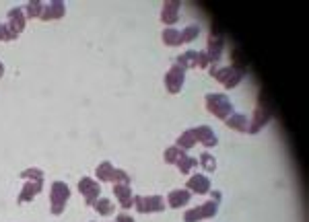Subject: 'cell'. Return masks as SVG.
<instances>
[{
    "mask_svg": "<svg viewBox=\"0 0 309 222\" xmlns=\"http://www.w3.org/2000/svg\"><path fill=\"white\" fill-rule=\"evenodd\" d=\"M2 74H4V66H2V64H0V76H2Z\"/></svg>",
    "mask_w": 309,
    "mask_h": 222,
    "instance_id": "obj_36",
    "label": "cell"
},
{
    "mask_svg": "<svg viewBox=\"0 0 309 222\" xmlns=\"http://www.w3.org/2000/svg\"><path fill=\"white\" fill-rule=\"evenodd\" d=\"M116 183H128V185H130V177H128V173L116 169Z\"/></svg>",
    "mask_w": 309,
    "mask_h": 222,
    "instance_id": "obj_33",
    "label": "cell"
},
{
    "mask_svg": "<svg viewBox=\"0 0 309 222\" xmlns=\"http://www.w3.org/2000/svg\"><path fill=\"white\" fill-rule=\"evenodd\" d=\"M93 206H95V210H97L101 216H109L113 212V204L109 200H103V197H101V200H97Z\"/></svg>",
    "mask_w": 309,
    "mask_h": 222,
    "instance_id": "obj_27",
    "label": "cell"
},
{
    "mask_svg": "<svg viewBox=\"0 0 309 222\" xmlns=\"http://www.w3.org/2000/svg\"><path fill=\"white\" fill-rule=\"evenodd\" d=\"M206 109L219 120H227L229 115H233V105L223 93H210V95H206Z\"/></svg>",
    "mask_w": 309,
    "mask_h": 222,
    "instance_id": "obj_1",
    "label": "cell"
},
{
    "mask_svg": "<svg viewBox=\"0 0 309 222\" xmlns=\"http://www.w3.org/2000/svg\"><path fill=\"white\" fill-rule=\"evenodd\" d=\"M184 80H186L184 68L173 64V66L169 68V72L165 74V87H167L169 93H179V89L184 87Z\"/></svg>",
    "mask_w": 309,
    "mask_h": 222,
    "instance_id": "obj_7",
    "label": "cell"
},
{
    "mask_svg": "<svg viewBox=\"0 0 309 222\" xmlns=\"http://www.w3.org/2000/svg\"><path fill=\"white\" fill-rule=\"evenodd\" d=\"M95 173L99 181H116V169L111 167V162H101Z\"/></svg>",
    "mask_w": 309,
    "mask_h": 222,
    "instance_id": "obj_19",
    "label": "cell"
},
{
    "mask_svg": "<svg viewBox=\"0 0 309 222\" xmlns=\"http://www.w3.org/2000/svg\"><path fill=\"white\" fill-rule=\"evenodd\" d=\"M41 10H43V4H41V2H29L25 15H27L29 19H35V17H41Z\"/></svg>",
    "mask_w": 309,
    "mask_h": 222,
    "instance_id": "obj_29",
    "label": "cell"
},
{
    "mask_svg": "<svg viewBox=\"0 0 309 222\" xmlns=\"http://www.w3.org/2000/svg\"><path fill=\"white\" fill-rule=\"evenodd\" d=\"M223 35L219 31H210L208 35V48H206V56H208V62L210 64H216L223 58Z\"/></svg>",
    "mask_w": 309,
    "mask_h": 222,
    "instance_id": "obj_6",
    "label": "cell"
},
{
    "mask_svg": "<svg viewBox=\"0 0 309 222\" xmlns=\"http://www.w3.org/2000/svg\"><path fill=\"white\" fill-rule=\"evenodd\" d=\"M200 212H202V218H214V214L219 212V204L214 200L212 202H206L200 206Z\"/></svg>",
    "mask_w": 309,
    "mask_h": 222,
    "instance_id": "obj_26",
    "label": "cell"
},
{
    "mask_svg": "<svg viewBox=\"0 0 309 222\" xmlns=\"http://www.w3.org/2000/svg\"><path fill=\"white\" fill-rule=\"evenodd\" d=\"M39 191H41V181H27L25 188H23V191H21V195H19V204L33 200V195H37Z\"/></svg>",
    "mask_w": 309,
    "mask_h": 222,
    "instance_id": "obj_17",
    "label": "cell"
},
{
    "mask_svg": "<svg viewBox=\"0 0 309 222\" xmlns=\"http://www.w3.org/2000/svg\"><path fill=\"white\" fill-rule=\"evenodd\" d=\"M272 120V111H270V107H266V105H258V107L254 109V118H251V122H249V130H247V134H258L262 127H264L268 122Z\"/></svg>",
    "mask_w": 309,
    "mask_h": 222,
    "instance_id": "obj_5",
    "label": "cell"
},
{
    "mask_svg": "<svg viewBox=\"0 0 309 222\" xmlns=\"http://www.w3.org/2000/svg\"><path fill=\"white\" fill-rule=\"evenodd\" d=\"M66 13L64 8V2H50V4H43V10H41V19L43 21H52V19H62Z\"/></svg>",
    "mask_w": 309,
    "mask_h": 222,
    "instance_id": "obj_12",
    "label": "cell"
},
{
    "mask_svg": "<svg viewBox=\"0 0 309 222\" xmlns=\"http://www.w3.org/2000/svg\"><path fill=\"white\" fill-rule=\"evenodd\" d=\"M175 165H177L179 173H190L194 167L198 165V160H196V159H192V157H188V155H184V157H181V159L175 162Z\"/></svg>",
    "mask_w": 309,
    "mask_h": 222,
    "instance_id": "obj_23",
    "label": "cell"
},
{
    "mask_svg": "<svg viewBox=\"0 0 309 222\" xmlns=\"http://www.w3.org/2000/svg\"><path fill=\"white\" fill-rule=\"evenodd\" d=\"M186 222H198V220H204L202 218V212H200V206L198 208H194V210H188L186 216H184Z\"/></svg>",
    "mask_w": 309,
    "mask_h": 222,
    "instance_id": "obj_32",
    "label": "cell"
},
{
    "mask_svg": "<svg viewBox=\"0 0 309 222\" xmlns=\"http://www.w3.org/2000/svg\"><path fill=\"white\" fill-rule=\"evenodd\" d=\"M194 136H196V140L198 142H202L204 146H216V142H219V140H216V134L210 130L208 126H198V127H194Z\"/></svg>",
    "mask_w": 309,
    "mask_h": 222,
    "instance_id": "obj_10",
    "label": "cell"
},
{
    "mask_svg": "<svg viewBox=\"0 0 309 222\" xmlns=\"http://www.w3.org/2000/svg\"><path fill=\"white\" fill-rule=\"evenodd\" d=\"M6 19H8L6 25L10 27V31H13L15 35H19L23 29H25V15H23V10H21V8H13V10H8Z\"/></svg>",
    "mask_w": 309,
    "mask_h": 222,
    "instance_id": "obj_11",
    "label": "cell"
},
{
    "mask_svg": "<svg viewBox=\"0 0 309 222\" xmlns=\"http://www.w3.org/2000/svg\"><path fill=\"white\" fill-rule=\"evenodd\" d=\"M118 222H134V218L128 216V214H120V216H118Z\"/></svg>",
    "mask_w": 309,
    "mask_h": 222,
    "instance_id": "obj_35",
    "label": "cell"
},
{
    "mask_svg": "<svg viewBox=\"0 0 309 222\" xmlns=\"http://www.w3.org/2000/svg\"><path fill=\"white\" fill-rule=\"evenodd\" d=\"M70 197V190H68V185L62 183V181H56L52 185V190H50V202H52V214H62V210H64V204L66 200Z\"/></svg>",
    "mask_w": 309,
    "mask_h": 222,
    "instance_id": "obj_3",
    "label": "cell"
},
{
    "mask_svg": "<svg viewBox=\"0 0 309 222\" xmlns=\"http://www.w3.org/2000/svg\"><path fill=\"white\" fill-rule=\"evenodd\" d=\"M134 204H136V210L140 214H146V212H161L165 210V200L161 195H151V197H142V195H136L134 197Z\"/></svg>",
    "mask_w": 309,
    "mask_h": 222,
    "instance_id": "obj_4",
    "label": "cell"
},
{
    "mask_svg": "<svg viewBox=\"0 0 309 222\" xmlns=\"http://www.w3.org/2000/svg\"><path fill=\"white\" fill-rule=\"evenodd\" d=\"M190 197H192V193L188 190H173L167 195V204L171 208H181V206H186L190 202Z\"/></svg>",
    "mask_w": 309,
    "mask_h": 222,
    "instance_id": "obj_15",
    "label": "cell"
},
{
    "mask_svg": "<svg viewBox=\"0 0 309 222\" xmlns=\"http://www.w3.org/2000/svg\"><path fill=\"white\" fill-rule=\"evenodd\" d=\"M163 41L167 45H179L181 43V33L177 29H173V27H167L163 31Z\"/></svg>",
    "mask_w": 309,
    "mask_h": 222,
    "instance_id": "obj_21",
    "label": "cell"
},
{
    "mask_svg": "<svg viewBox=\"0 0 309 222\" xmlns=\"http://www.w3.org/2000/svg\"><path fill=\"white\" fill-rule=\"evenodd\" d=\"M210 74L219 80V83L225 87V89H233L237 87L239 83H241L243 78V72H239V70H235L233 66H227V68H214V66H208Z\"/></svg>",
    "mask_w": 309,
    "mask_h": 222,
    "instance_id": "obj_2",
    "label": "cell"
},
{
    "mask_svg": "<svg viewBox=\"0 0 309 222\" xmlns=\"http://www.w3.org/2000/svg\"><path fill=\"white\" fill-rule=\"evenodd\" d=\"M78 191H81V193L85 195L87 204H95V202L99 200V191H101V188H99V183H97V181L89 179V177H83L81 183H78Z\"/></svg>",
    "mask_w": 309,
    "mask_h": 222,
    "instance_id": "obj_8",
    "label": "cell"
},
{
    "mask_svg": "<svg viewBox=\"0 0 309 222\" xmlns=\"http://www.w3.org/2000/svg\"><path fill=\"white\" fill-rule=\"evenodd\" d=\"M200 165H202V169H204V171L212 173V171L216 169V160H214V157H212V155L202 153V155H200Z\"/></svg>",
    "mask_w": 309,
    "mask_h": 222,
    "instance_id": "obj_28",
    "label": "cell"
},
{
    "mask_svg": "<svg viewBox=\"0 0 309 222\" xmlns=\"http://www.w3.org/2000/svg\"><path fill=\"white\" fill-rule=\"evenodd\" d=\"M15 37H17V35L10 31V27L6 25V23H0V41H10Z\"/></svg>",
    "mask_w": 309,
    "mask_h": 222,
    "instance_id": "obj_30",
    "label": "cell"
},
{
    "mask_svg": "<svg viewBox=\"0 0 309 222\" xmlns=\"http://www.w3.org/2000/svg\"><path fill=\"white\" fill-rule=\"evenodd\" d=\"M210 62H208V56L206 52H198V68H208Z\"/></svg>",
    "mask_w": 309,
    "mask_h": 222,
    "instance_id": "obj_34",
    "label": "cell"
},
{
    "mask_svg": "<svg viewBox=\"0 0 309 222\" xmlns=\"http://www.w3.org/2000/svg\"><path fill=\"white\" fill-rule=\"evenodd\" d=\"M179 33H181V43H190L200 35V27L198 25H188L184 31H179Z\"/></svg>",
    "mask_w": 309,
    "mask_h": 222,
    "instance_id": "obj_24",
    "label": "cell"
},
{
    "mask_svg": "<svg viewBox=\"0 0 309 222\" xmlns=\"http://www.w3.org/2000/svg\"><path fill=\"white\" fill-rule=\"evenodd\" d=\"M177 66L181 68H198V52H186V54H181L177 56V60H175Z\"/></svg>",
    "mask_w": 309,
    "mask_h": 222,
    "instance_id": "obj_18",
    "label": "cell"
},
{
    "mask_svg": "<svg viewBox=\"0 0 309 222\" xmlns=\"http://www.w3.org/2000/svg\"><path fill=\"white\" fill-rule=\"evenodd\" d=\"M225 124L231 127V130H237V132H241V134H245V132L249 130V122H247L245 115H241V113L229 115V118L225 120Z\"/></svg>",
    "mask_w": 309,
    "mask_h": 222,
    "instance_id": "obj_16",
    "label": "cell"
},
{
    "mask_svg": "<svg viewBox=\"0 0 309 222\" xmlns=\"http://www.w3.org/2000/svg\"><path fill=\"white\" fill-rule=\"evenodd\" d=\"M179 19V2H165L161 10V21L165 25H175Z\"/></svg>",
    "mask_w": 309,
    "mask_h": 222,
    "instance_id": "obj_14",
    "label": "cell"
},
{
    "mask_svg": "<svg viewBox=\"0 0 309 222\" xmlns=\"http://www.w3.org/2000/svg\"><path fill=\"white\" fill-rule=\"evenodd\" d=\"M188 190H192L194 193H208L210 191V179L206 175L196 173L194 177L188 179Z\"/></svg>",
    "mask_w": 309,
    "mask_h": 222,
    "instance_id": "obj_9",
    "label": "cell"
},
{
    "mask_svg": "<svg viewBox=\"0 0 309 222\" xmlns=\"http://www.w3.org/2000/svg\"><path fill=\"white\" fill-rule=\"evenodd\" d=\"M113 193L120 200L122 208H132L134 204V197H132V190L128 183H116V188H113Z\"/></svg>",
    "mask_w": 309,
    "mask_h": 222,
    "instance_id": "obj_13",
    "label": "cell"
},
{
    "mask_svg": "<svg viewBox=\"0 0 309 222\" xmlns=\"http://www.w3.org/2000/svg\"><path fill=\"white\" fill-rule=\"evenodd\" d=\"M186 153H184V150H181V148H177V146H171V148H167L165 150V162H167V165H175V162L181 159V157H184Z\"/></svg>",
    "mask_w": 309,
    "mask_h": 222,
    "instance_id": "obj_22",
    "label": "cell"
},
{
    "mask_svg": "<svg viewBox=\"0 0 309 222\" xmlns=\"http://www.w3.org/2000/svg\"><path fill=\"white\" fill-rule=\"evenodd\" d=\"M21 177L31 179V181H41V179H43V173H41L39 169H27V171L21 173Z\"/></svg>",
    "mask_w": 309,
    "mask_h": 222,
    "instance_id": "obj_31",
    "label": "cell"
},
{
    "mask_svg": "<svg viewBox=\"0 0 309 222\" xmlns=\"http://www.w3.org/2000/svg\"><path fill=\"white\" fill-rule=\"evenodd\" d=\"M231 56H233V68L235 70H239V72H245V68H247V60L243 58V54H241V50H233L231 52Z\"/></svg>",
    "mask_w": 309,
    "mask_h": 222,
    "instance_id": "obj_25",
    "label": "cell"
},
{
    "mask_svg": "<svg viewBox=\"0 0 309 222\" xmlns=\"http://www.w3.org/2000/svg\"><path fill=\"white\" fill-rule=\"evenodd\" d=\"M194 144H196V136H194V132L192 130H188V132H184V134H181L179 138H177V148H181V150H184V153H186V150H190Z\"/></svg>",
    "mask_w": 309,
    "mask_h": 222,
    "instance_id": "obj_20",
    "label": "cell"
}]
</instances>
